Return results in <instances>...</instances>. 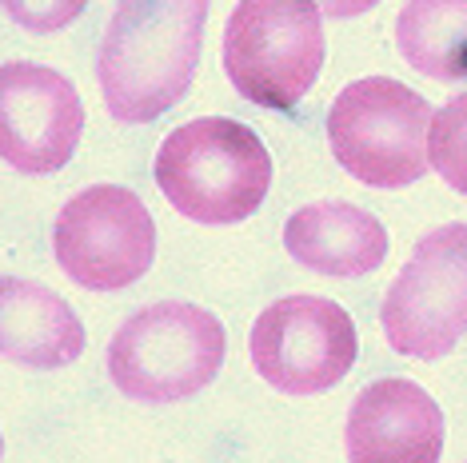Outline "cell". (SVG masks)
I'll return each mask as SVG.
<instances>
[{
	"label": "cell",
	"instance_id": "6da1fadb",
	"mask_svg": "<svg viewBox=\"0 0 467 463\" xmlns=\"http://www.w3.org/2000/svg\"><path fill=\"white\" fill-rule=\"evenodd\" d=\"M212 0H116L97 52L112 120L152 124L192 88Z\"/></svg>",
	"mask_w": 467,
	"mask_h": 463
},
{
	"label": "cell",
	"instance_id": "7a4b0ae2",
	"mask_svg": "<svg viewBox=\"0 0 467 463\" xmlns=\"http://www.w3.org/2000/svg\"><path fill=\"white\" fill-rule=\"evenodd\" d=\"M152 176L184 220L224 228L260 212L272 188V156L248 124L200 116L164 136Z\"/></svg>",
	"mask_w": 467,
	"mask_h": 463
},
{
	"label": "cell",
	"instance_id": "3957f363",
	"mask_svg": "<svg viewBox=\"0 0 467 463\" xmlns=\"http://www.w3.org/2000/svg\"><path fill=\"white\" fill-rule=\"evenodd\" d=\"M228 332L216 312L188 300H156L132 312L109 340V380L136 404H180L220 376Z\"/></svg>",
	"mask_w": 467,
	"mask_h": 463
},
{
	"label": "cell",
	"instance_id": "277c9868",
	"mask_svg": "<svg viewBox=\"0 0 467 463\" xmlns=\"http://www.w3.org/2000/svg\"><path fill=\"white\" fill-rule=\"evenodd\" d=\"M435 108L391 77H364L336 92L327 144L336 164L368 188H408L431 172L428 132Z\"/></svg>",
	"mask_w": 467,
	"mask_h": 463
},
{
	"label": "cell",
	"instance_id": "5b68a950",
	"mask_svg": "<svg viewBox=\"0 0 467 463\" xmlns=\"http://www.w3.org/2000/svg\"><path fill=\"white\" fill-rule=\"evenodd\" d=\"M324 57V13L316 0H236L224 25V72L260 108H296L320 80Z\"/></svg>",
	"mask_w": 467,
	"mask_h": 463
},
{
	"label": "cell",
	"instance_id": "8992f818",
	"mask_svg": "<svg viewBox=\"0 0 467 463\" xmlns=\"http://www.w3.org/2000/svg\"><path fill=\"white\" fill-rule=\"evenodd\" d=\"M379 324L391 352L443 360L467 335V220L431 228L391 280Z\"/></svg>",
	"mask_w": 467,
	"mask_h": 463
},
{
	"label": "cell",
	"instance_id": "52a82bcc",
	"mask_svg": "<svg viewBox=\"0 0 467 463\" xmlns=\"http://www.w3.org/2000/svg\"><path fill=\"white\" fill-rule=\"evenodd\" d=\"M52 256L88 292H124L156 264V224L144 200L120 184H92L52 220Z\"/></svg>",
	"mask_w": 467,
	"mask_h": 463
},
{
	"label": "cell",
	"instance_id": "ba28073f",
	"mask_svg": "<svg viewBox=\"0 0 467 463\" xmlns=\"http://www.w3.org/2000/svg\"><path fill=\"white\" fill-rule=\"evenodd\" d=\"M356 320L324 296L272 300L248 332V360L268 387L284 396H320L356 367Z\"/></svg>",
	"mask_w": 467,
	"mask_h": 463
},
{
	"label": "cell",
	"instance_id": "9c48e42d",
	"mask_svg": "<svg viewBox=\"0 0 467 463\" xmlns=\"http://www.w3.org/2000/svg\"><path fill=\"white\" fill-rule=\"evenodd\" d=\"M84 136V104L65 72L8 60L0 72V152L20 176L60 172Z\"/></svg>",
	"mask_w": 467,
	"mask_h": 463
},
{
	"label": "cell",
	"instance_id": "30bf717a",
	"mask_svg": "<svg viewBox=\"0 0 467 463\" xmlns=\"http://www.w3.org/2000/svg\"><path fill=\"white\" fill-rule=\"evenodd\" d=\"M443 439L440 404L400 376L368 384L344 424L348 463H440Z\"/></svg>",
	"mask_w": 467,
	"mask_h": 463
},
{
	"label": "cell",
	"instance_id": "8fae6325",
	"mask_svg": "<svg viewBox=\"0 0 467 463\" xmlns=\"http://www.w3.org/2000/svg\"><path fill=\"white\" fill-rule=\"evenodd\" d=\"M284 248L300 268L336 280L371 276L388 260V228L348 200H316L284 224Z\"/></svg>",
	"mask_w": 467,
	"mask_h": 463
},
{
	"label": "cell",
	"instance_id": "7c38bea8",
	"mask_svg": "<svg viewBox=\"0 0 467 463\" xmlns=\"http://www.w3.org/2000/svg\"><path fill=\"white\" fill-rule=\"evenodd\" d=\"M0 312L5 332L0 347L5 360L28 372H57L80 360L84 352V324L65 296L25 276H5L0 283Z\"/></svg>",
	"mask_w": 467,
	"mask_h": 463
},
{
	"label": "cell",
	"instance_id": "4fadbf2b",
	"mask_svg": "<svg viewBox=\"0 0 467 463\" xmlns=\"http://www.w3.org/2000/svg\"><path fill=\"white\" fill-rule=\"evenodd\" d=\"M396 48L420 77L440 84L467 80V0H403Z\"/></svg>",
	"mask_w": 467,
	"mask_h": 463
},
{
	"label": "cell",
	"instance_id": "5bb4252c",
	"mask_svg": "<svg viewBox=\"0 0 467 463\" xmlns=\"http://www.w3.org/2000/svg\"><path fill=\"white\" fill-rule=\"evenodd\" d=\"M428 164L451 192L467 196V92H455L431 116Z\"/></svg>",
	"mask_w": 467,
	"mask_h": 463
},
{
	"label": "cell",
	"instance_id": "9a60e30c",
	"mask_svg": "<svg viewBox=\"0 0 467 463\" xmlns=\"http://www.w3.org/2000/svg\"><path fill=\"white\" fill-rule=\"evenodd\" d=\"M88 8V0H5V13L13 25L28 28L36 36L60 33L72 20H80V13Z\"/></svg>",
	"mask_w": 467,
	"mask_h": 463
},
{
	"label": "cell",
	"instance_id": "2e32d148",
	"mask_svg": "<svg viewBox=\"0 0 467 463\" xmlns=\"http://www.w3.org/2000/svg\"><path fill=\"white\" fill-rule=\"evenodd\" d=\"M320 5L324 16H336V20H348V16H364L371 8L379 5V0H316Z\"/></svg>",
	"mask_w": 467,
	"mask_h": 463
}]
</instances>
